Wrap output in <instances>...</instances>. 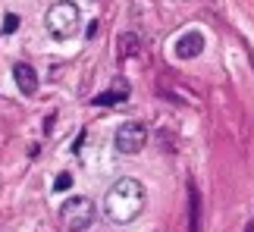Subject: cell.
Listing matches in <instances>:
<instances>
[{
    "instance_id": "obj_1",
    "label": "cell",
    "mask_w": 254,
    "mask_h": 232,
    "mask_svg": "<svg viewBox=\"0 0 254 232\" xmlns=\"http://www.w3.org/2000/svg\"><path fill=\"white\" fill-rule=\"evenodd\" d=\"M104 210L113 223H132V220H138L144 210V185L138 179H120L107 191Z\"/></svg>"
},
{
    "instance_id": "obj_2",
    "label": "cell",
    "mask_w": 254,
    "mask_h": 232,
    "mask_svg": "<svg viewBox=\"0 0 254 232\" xmlns=\"http://www.w3.org/2000/svg\"><path fill=\"white\" fill-rule=\"evenodd\" d=\"M44 25H47V32H51L54 38L66 41V38H72L75 32H79V25H82V9L75 6V3H69V0H60V3H54L51 9H47Z\"/></svg>"
},
{
    "instance_id": "obj_3",
    "label": "cell",
    "mask_w": 254,
    "mask_h": 232,
    "mask_svg": "<svg viewBox=\"0 0 254 232\" xmlns=\"http://www.w3.org/2000/svg\"><path fill=\"white\" fill-rule=\"evenodd\" d=\"M94 201L85 198V195H75L69 198L66 204L60 207V220H63V229L66 232H85L88 226L94 223Z\"/></svg>"
},
{
    "instance_id": "obj_4",
    "label": "cell",
    "mask_w": 254,
    "mask_h": 232,
    "mask_svg": "<svg viewBox=\"0 0 254 232\" xmlns=\"http://www.w3.org/2000/svg\"><path fill=\"white\" fill-rule=\"evenodd\" d=\"M113 144H116V151H120V154L132 157V154H138L144 144H148V132H144L141 122H126V125H120V129H116Z\"/></svg>"
},
{
    "instance_id": "obj_5",
    "label": "cell",
    "mask_w": 254,
    "mask_h": 232,
    "mask_svg": "<svg viewBox=\"0 0 254 232\" xmlns=\"http://www.w3.org/2000/svg\"><path fill=\"white\" fill-rule=\"evenodd\" d=\"M198 54H204V35L201 32H185L176 41V57L179 60H194Z\"/></svg>"
},
{
    "instance_id": "obj_6",
    "label": "cell",
    "mask_w": 254,
    "mask_h": 232,
    "mask_svg": "<svg viewBox=\"0 0 254 232\" xmlns=\"http://www.w3.org/2000/svg\"><path fill=\"white\" fill-rule=\"evenodd\" d=\"M13 79H16V85H19L22 94H35L38 91V75H35V69L28 63H16L13 66Z\"/></svg>"
},
{
    "instance_id": "obj_7",
    "label": "cell",
    "mask_w": 254,
    "mask_h": 232,
    "mask_svg": "<svg viewBox=\"0 0 254 232\" xmlns=\"http://www.w3.org/2000/svg\"><path fill=\"white\" fill-rule=\"evenodd\" d=\"M123 98H129V85H126V82H116L107 94H97L94 104H101V107H110V104H120Z\"/></svg>"
},
{
    "instance_id": "obj_8",
    "label": "cell",
    "mask_w": 254,
    "mask_h": 232,
    "mask_svg": "<svg viewBox=\"0 0 254 232\" xmlns=\"http://www.w3.org/2000/svg\"><path fill=\"white\" fill-rule=\"evenodd\" d=\"M189 198H191V232H198V214H201V207H198V188H189Z\"/></svg>"
},
{
    "instance_id": "obj_9",
    "label": "cell",
    "mask_w": 254,
    "mask_h": 232,
    "mask_svg": "<svg viewBox=\"0 0 254 232\" xmlns=\"http://www.w3.org/2000/svg\"><path fill=\"white\" fill-rule=\"evenodd\" d=\"M69 185H72V176H69V173H60V176H57V182H54L57 191H66Z\"/></svg>"
},
{
    "instance_id": "obj_10",
    "label": "cell",
    "mask_w": 254,
    "mask_h": 232,
    "mask_svg": "<svg viewBox=\"0 0 254 232\" xmlns=\"http://www.w3.org/2000/svg\"><path fill=\"white\" fill-rule=\"evenodd\" d=\"M16 28H19V16H13V13H9V16L3 19V35H13Z\"/></svg>"
},
{
    "instance_id": "obj_11",
    "label": "cell",
    "mask_w": 254,
    "mask_h": 232,
    "mask_svg": "<svg viewBox=\"0 0 254 232\" xmlns=\"http://www.w3.org/2000/svg\"><path fill=\"white\" fill-rule=\"evenodd\" d=\"M69 3H75V6H85V3H91V0H69Z\"/></svg>"
}]
</instances>
